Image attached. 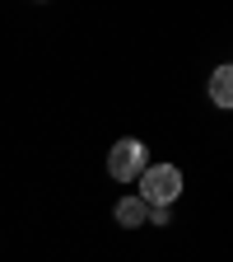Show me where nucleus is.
Returning a JSON list of instances; mask_svg holds the SVG:
<instances>
[{
    "instance_id": "nucleus-1",
    "label": "nucleus",
    "mask_w": 233,
    "mask_h": 262,
    "mask_svg": "<svg viewBox=\"0 0 233 262\" xmlns=\"http://www.w3.org/2000/svg\"><path fill=\"white\" fill-rule=\"evenodd\" d=\"M182 196V169L173 164H154V169L140 173V202L145 206H173Z\"/></svg>"
},
{
    "instance_id": "nucleus-2",
    "label": "nucleus",
    "mask_w": 233,
    "mask_h": 262,
    "mask_svg": "<svg viewBox=\"0 0 233 262\" xmlns=\"http://www.w3.org/2000/svg\"><path fill=\"white\" fill-rule=\"evenodd\" d=\"M145 169H149V164H145V145H140V141H131V136H126V141L112 145V155H108V173H112L117 183L140 178Z\"/></svg>"
},
{
    "instance_id": "nucleus-3",
    "label": "nucleus",
    "mask_w": 233,
    "mask_h": 262,
    "mask_svg": "<svg viewBox=\"0 0 233 262\" xmlns=\"http://www.w3.org/2000/svg\"><path fill=\"white\" fill-rule=\"evenodd\" d=\"M145 220H149V206L140 202V196H126V202H117V225L136 229V225H145Z\"/></svg>"
},
{
    "instance_id": "nucleus-4",
    "label": "nucleus",
    "mask_w": 233,
    "mask_h": 262,
    "mask_svg": "<svg viewBox=\"0 0 233 262\" xmlns=\"http://www.w3.org/2000/svg\"><path fill=\"white\" fill-rule=\"evenodd\" d=\"M210 98H215L219 108L233 103V71H228V66H219V71H215V80H210Z\"/></svg>"
},
{
    "instance_id": "nucleus-5",
    "label": "nucleus",
    "mask_w": 233,
    "mask_h": 262,
    "mask_svg": "<svg viewBox=\"0 0 233 262\" xmlns=\"http://www.w3.org/2000/svg\"><path fill=\"white\" fill-rule=\"evenodd\" d=\"M149 220L154 225H173V206H149Z\"/></svg>"
}]
</instances>
